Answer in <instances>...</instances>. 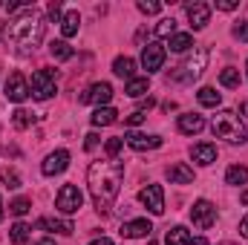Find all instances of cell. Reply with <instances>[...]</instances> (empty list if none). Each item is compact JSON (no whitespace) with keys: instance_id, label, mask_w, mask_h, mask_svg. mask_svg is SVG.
<instances>
[{"instance_id":"obj_1","label":"cell","mask_w":248,"mask_h":245,"mask_svg":"<svg viewBox=\"0 0 248 245\" xmlns=\"http://www.w3.org/2000/svg\"><path fill=\"white\" fill-rule=\"evenodd\" d=\"M122 176H124V165L116 162V159H110V162H93L90 165L87 179H90V193H93V202H95L98 214H107L113 208V202L119 199Z\"/></svg>"},{"instance_id":"obj_2","label":"cell","mask_w":248,"mask_h":245,"mask_svg":"<svg viewBox=\"0 0 248 245\" xmlns=\"http://www.w3.org/2000/svg\"><path fill=\"white\" fill-rule=\"evenodd\" d=\"M44 29H46L44 15L32 6V9L20 12V15L9 23V29H6V41H9V46H12L15 55L26 58V55H32V52L41 46V41H44Z\"/></svg>"},{"instance_id":"obj_3","label":"cell","mask_w":248,"mask_h":245,"mask_svg":"<svg viewBox=\"0 0 248 245\" xmlns=\"http://www.w3.org/2000/svg\"><path fill=\"white\" fill-rule=\"evenodd\" d=\"M211 130H214L217 138H225V141H231V144H246L248 141V127L240 122L231 110H222L219 116H214Z\"/></svg>"},{"instance_id":"obj_4","label":"cell","mask_w":248,"mask_h":245,"mask_svg":"<svg viewBox=\"0 0 248 245\" xmlns=\"http://www.w3.org/2000/svg\"><path fill=\"white\" fill-rule=\"evenodd\" d=\"M55 78H58V72H55V69H38V72L32 75L29 95H32V98H38V101L52 98V95H55Z\"/></svg>"},{"instance_id":"obj_5","label":"cell","mask_w":248,"mask_h":245,"mask_svg":"<svg viewBox=\"0 0 248 245\" xmlns=\"http://www.w3.org/2000/svg\"><path fill=\"white\" fill-rule=\"evenodd\" d=\"M81 205H84V196H81V190L75 184H63L58 190V196H55V208L61 214H78Z\"/></svg>"},{"instance_id":"obj_6","label":"cell","mask_w":248,"mask_h":245,"mask_svg":"<svg viewBox=\"0 0 248 245\" xmlns=\"http://www.w3.org/2000/svg\"><path fill=\"white\" fill-rule=\"evenodd\" d=\"M190 222H193L199 231H208V228L217 222V208H214L208 199L193 202V208H190Z\"/></svg>"},{"instance_id":"obj_7","label":"cell","mask_w":248,"mask_h":245,"mask_svg":"<svg viewBox=\"0 0 248 245\" xmlns=\"http://www.w3.org/2000/svg\"><path fill=\"white\" fill-rule=\"evenodd\" d=\"M3 92H6V98H9V101H15V104L26 101V98H29L26 75H23V72H12V75L6 78V84H3Z\"/></svg>"},{"instance_id":"obj_8","label":"cell","mask_w":248,"mask_h":245,"mask_svg":"<svg viewBox=\"0 0 248 245\" xmlns=\"http://www.w3.org/2000/svg\"><path fill=\"white\" fill-rule=\"evenodd\" d=\"M139 199H141V205H144L153 216H162V214H165V190H162V184H147V187H141Z\"/></svg>"},{"instance_id":"obj_9","label":"cell","mask_w":248,"mask_h":245,"mask_svg":"<svg viewBox=\"0 0 248 245\" xmlns=\"http://www.w3.org/2000/svg\"><path fill=\"white\" fill-rule=\"evenodd\" d=\"M110 98H113V87H110L107 81H98V84H93L87 92H81L78 101H81V104H98V107H101V104H107Z\"/></svg>"},{"instance_id":"obj_10","label":"cell","mask_w":248,"mask_h":245,"mask_svg":"<svg viewBox=\"0 0 248 245\" xmlns=\"http://www.w3.org/2000/svg\"><path fill=\"white\" fill-rule=\"evenodd\" d=\"M162 63H165V46H162V44H147V46L141 49V66H144L147 72L162 69Z\"/></svg>"},{"instance_id":"obj_11","label":"cell","mask_w":248,"mask_h":245,"mask_svg":"<svg viewBox=\"0 0 248 245\" xmlns=\"http://www.w3.org/2000/svg\"><path fill=\"white\" fill-rule=\"evenodd\" d=\"M69 168V153L66 150H55V153H49L46 156V162L41 165V170H44V176H58Z\"/></svg>"},{"instance_id":"obj_12","label":"cell","mask_w":248,"mask_h":245,"mask_svg":"<svg viewBox=\"0 0 248 245\" xmlns=\"http://www.w3.org/2000/svg\"><path fill=\"white\" fill-rule=\"evenodd\" d=\"M124 141L133 147V150H156V147H162V136H144V133H127L124 136Z\"/></svg>"},{"instance_id":"obj_13","label":"cell","mask_w":248,"mask_h":245,"mask_svg":"<svg viewBox=\"0 0 248 245\" xmlns=\"http://www.w3.org/2000/svg\"><path fill=\"white\" fill-rule=\"evenodd\" d=\"M205 66H208V49H205V46H196V49H193V55L187 58V63L182 66V69H185L187 75L196 81V78L205 72Z\"/></svg>"},{"instance_id":"obj_14","label":"cell","mask_w":248,"mask_h":245,"mask_svg":"<svg viewBox=\"0 0 248 245\" xmlns=\"http://www.w3.org/2000/svg\"><path fill=\"white\" fill-rule=\"evenodd\" d=\"M187 20H190V29H205L208 20H211V6L208 3H190L187 6Z\"/></svg>"},{"instance_id":"obj_15","label":"cell","mask_w":248,"mask_h":245,"mask_svg":"<svg viewBox=\"0 0 248 245\" xmlns=\"http://www.w3.org/2000/svg\"><path fill=\"white\" fill-rule=\"evenodd\" d=\"M150 231H153V225L147 219H133V222H124L119 234L124 240H141V237H150Z\"/></svg>"},{"instance_id":"obj_16","label":"cell","mask_w":248,"mask_h":245,"mask_svg":"<svg viewBox=\"0 0 248 245\" xmlns=\"http://www.w3.org/2000/svg\"><path fill=\"white\" fill-rule=\"evenodd\" d=\"M202 130H205V119H202L199 113H185V116H179V133L196 136V133H202Z\"/></svg>"},{"instance_id":"obj_17","label":"cell","mask_w":248,"mask_h":245,"mask_svg":"<svg viewBox=\"0 0 248 245\" xmlns=\"http://www.w3.org/2000/svg\"><path fill=\"white\" fill-rule=\"evenodd\" d=\"M190 156H193L196 165H211V162H217V147L208 144V141H202V144H193L190 147Z\"/></svg>"},{"instance_id":"obj_18","label":"cell","mask_w":248,"mask_h":245,"mask_svg":"<svg viewBox=\"0 0 248 245\" xmlns=\"http://www.w3.org/2000/svg\"><path fill=\"white\" fill-rule=\"evenodd\" d=\"M168 179H170L173 184H190L193 182V170L187 168L185 162H176V165L168 168Z\"/></svg>"},{"instance_id":"obj_19","label":"cell","mask_w":248,"mask_h":245,"mask_svg":"<svg viewBox=\"0 0 248 245\" xmlns=\"http://www.w3.org/2000/svg\"><path fill=\"white\" fill-rule=\"evenodd\" d=\"M35 228L38 231H58V234H66V237L75 231V225L72 222H63V219H38Z\"/></svg>"},{"instance_id":"obj_20","label":"cell","mask_w":248,"mask_h":245,"mask_svg":"<svg viewBox=\"0 0 248 245\" xmlns=\"http://www.w3.org/2000/svg\"><path fill=\"white\" fill-rule=\"evenodd\" d=\"M113 72H116L119 78L133 81V78H136V61H133V58H127V55H122V58H116V61H113Z\"/></svg>"},{"instance_id":"obj_21","label":"cell","mask_w":248,"mask_h":245,"mask_svg":"<svg viewBox=\"0 0 248 245\" xmlns=\"http://www.w3.org/2000/svg\"><path fill=\"white\" fill-rule=\"evenodd\" d=\"M116 119H119V113L113 107H98L90 122H93V127H110V124H116Z\"/></svg>"},{"instance_id":"obj_22","label":"cell","mask_w":248,"mask_h":245,"mask_svg":"<svg viewBox=\"0 0 248 245\" xmlns=\"http://www.w3.org/2000/svg\"><path fill=\"white\" fill-rule=\"evenodd\" d=\"M78 23H81V15L72 9V12H66L61 17V32L63 38H72V35H78Z\"/></svg>"},{"instance_id":"obj_23","label":"cell","mask_w":248,"mask_h":245,"mask_svg":"<svg viewBox=\"0 0 248 245\" xmlns=\"http://www.w3.org/2000/svg\"><path fill=\"white\" fill-rule=\"evenodd\" d=\"M196 98H199L202 107H219V101H222V95H219L214 87H202V90L196 92Z\"/></svg>"},{"instance_id":"obj_24","label":"cell","mask_w":248,"mask_h":245,"mask_svg":"<svg viewBox=\"0 0 248 245\" xmlns=\"http://www.w3.org/2000/svg\"><path fill=\"white\" fill-rule=\"evenodd\" d=\"M168 46H170V52H187V49L193 46V38H190L187 32H176V35L168 41Z\"/></svg>"},{"instance_id":"obj_25","label":"cell","mask_w":248,"mask_h":245,"mask_svg":"<svg viewBox=\"0 0 248 245\" xmlns=\"http://www.w3.org/2000/svg\"><path fill=\"white\" fill-rule=\"evenodd\" d=\"M49 55H52L55 61H69L75 52H72V46H69L66 41H52V44H49Z\"/></svg>"},{"instance_id":"obj_26","label":"cell","mask_w":248,"mask_h":245,"mask_svg":"<svg viewBox=\"0 0 248 245\" xmlns=\"http://www.w3.org/2000/svg\"><path fill=\"white\" fill-rule=\"evenodd\" d=\"M225 182L228 184H246L248 182V168L246 165H231L228 173H225Z\"/></svg>"},{"instance_id":"obj_27","label":"cell","mask_w":248,"mask_h":245,"mask_svg":"<svg viewBox=\"0 0 248 245\" xmlns=\"http://www.w3.org/2000/svg\"><path fill=\"white\" fill-rule=\"evenodd\" d=\"M147 90H150V81H147V78H133V81H127V90H124V92H127L130 98H141Z\"/></svg>"},{"instance_id":"obj_28","label":"cell","mask_w":248,"mask_h":245,"mask_svg":"<svg viewBox=\"0 0 248 245\" xmlns=\"http://www.w3.org/2000/svg\"><path fill=\"white\" fill-rule=\"evenodd\" d=\"M165 243L168 245H187L190 243V234H187V228L176 225V228H170V231L165 234Z\"/></svg>"},{"instance_id":"obj_29","label":"cell","mask_w":248,"mask_h":245,"mask_svg":"<svg viewBox=\"0 0 248 245\" xmlns=\"http://www.w3.org/2000/svg\"><path fill=\"white\" fill-rule=\"evenodd\" d=\"M29 231H32V228H29L26 222H15L12 231H9V240H12L15 245H23L26 240H29Z\"/></svg>"},{"instance_id":"obj_30","label":"cell","mask_w":248,"mask_h":245,"mask_svg":"<svg viewBox=\"0 0 248 245\" xmlns=\"http://www.w3.org/2000/svg\"><path fill=\"white\" fill-rule=\"evenodd\" d=\"M219 84H222V87H240V69L225 66V69L219 72Z\"/></svg>"},{"instance_id":"obj_31","label":"cell","mask_w":248,"mask_h":245,"mask_svg":"<svg viewBox=\"0 0 248 245\" xmlns=\"http://www.w3.org/2000/svg\"><path fill=\"white\" fill-rule=\"evenodd\" d=\"M32 122H35V116H32L29 110H15V113H12V124H15L17 130H26V127H32Z\"/></svg>"},{"instance_id":"obj_32","label":"cell","mask_w":248,"mask_h":245,"mask_svg":"<svg viewBox=\"0 0 248 245\" xmlns=\"http://www.w3.org/2000/svg\"><path fill=\"white\" fill-rule=\"evenodd\" d=\"M156 35H159V38H173V35H176V20H173V17H165V20H159V26H156Z\"/></svg>"},{"instance_id":"obj_33","label":"cell","mask_w":248,"mask_h":245,"mask_svg":"<svg viewBox=\"0 0 248 245\" xmlns=\"http://www.w3.org/2000/svg\"><path fill=\"white\" fill-rule=\"evenodd\" d=\"M122 147H124V138H119V136L107 138V144H104V150H107V156H110V159H116V156L122 153Z\"/></svg>"},{"instance_id":"obj_34","label":"cell","mask_w":248,"mask_h":245,"mask_svg":"<svg viewBox=\"0 0 248 245\" xmlns=\"http://www.w3.org/2000/svg\"><path fill=\"white\" fill-rule=\"evenodd\" d=\"M0 179H3L6 187H12V190H15V187H20V176H17L15 170H9V168H3V170H0Z\"/></svg>"},{"instance_id":"obj_35","label":"cell","mask_w":248,"mask_h":245,"mask_svg":"<svg viewBox=\"0 0 248 245\" xmlns=\"http://www.w3.org/2000/svg\"><path fill=\"white\" fill-rule=\"evenodd\" d=\"M29 208H32V202H29V199H23V196H20V199H15V202L9 205V211H12L15 216H23Z\"/></svg>"},{"instance_id":"obj_36","label":"cell","mask_w":248,"mask_h":245,"mask_svg":"<svg viewBox=\"0 0 248 245\" xmlns=\"http://www.w3.org/2000/svg\"><path fill=\"white\" fill-rule=\"evenodd\" d=\"M139 12H144V15H159V12H162V3H156V0H139Z\"/></svg>"},{"instance_id":"obj_37","label":"cell","mask_w":248,"mask_h":245,"mask_svg":"<svg viewBox=\"0 0 248 245\" xmlns=\"http://www.w3.org/2000/svg\"><path fill=\"white\" fill-rule=\"evenodd\" d=\"M144 119H147V116H144V110H136V113H130V116L124 119V124H130V127H136V124H141Z\"/></svg>"},{"instance_id":"obj_38","label":"cell","mask_w":248,"mask_h":245,"mask_svg":"<svg viewBox=\"0 0 248 245\" xmlns=\"http://www.w3.org/2000/svg\"><path fill=\"white\" fill-rule=\"evenodd\" d=\"M234 38H237V41H248V20H243V23L234 26Z\"/></svg>"},{"instance_id":"obj_39","label":"cell","mask_w":248,"mask_h":245,"mask_svg":"<svg viewBox=\"0 0 248 245\" xmlns=\"http://www.w3.org/2000/svg\"><path fill=\"white\" fill-rule=\"evenodd\" d=\"M46 12H49V20L61 23V3H58V0H55V3H49V9H46Z\"/></svg>"},{"instance_id":"obj_40","label":"cell","mask_w":248,"mask_h":245,"mask_svg":"<svg viewBox=\"0 0 248 245\" xmlns=\"http://www.w3.org/2000/svg\"><path fill=\"white\" fill-rule=\"evenodd\" d=\"M237 6H240L237 0H217V9H219V12H231V9H237Z\"/></svg>"},{"instance_id":"obj_41","label":"cell","mask_w":248,"mask_h":245,"mask_svg":"<svg viewBox=\"0 0 248 245\" xmlns=\"http://www.w3.org/2000/svg\"><path fill=\"white\" fill-rule=\"evenodd\" d=\"M98 141H101V138H98L95 133H90V136H84V147H87V150H93V147H95Z\"/></svg>"},{"instance_id":"obj_42","label":"cell","mask_w":248,"mask_h":245,"mask_svg":"<svg viewBox=\"0 0 248 245\" xmlns=\"http://www.w3.org/2000/svg\"><path fill=\"white\" fill-rule=\"evenodd\" d=\"M240 234H243V237L248 240V216L243 219V222H240Z\"/></svg>"},{"instance_id":"obj_43","label":"cell","mask_w":248,"mask_h":245,"mask_svg":"<svg viewBox=\"0 0 248 245\" xmlns=\"http://www.w3.org/2000/svg\"><path fill=\"white\" fill-rule=\"evenodd\" d=\"M90 245H113V240H107V237H101V240H93Z\"/></svg>"},{"instance_id":"obj_44","label":"cell","mask_w":248,"mask_h":245,"mask_svg":"<svg viewBox=\"0 0 248 245\" xmlns=\"http://www.w3.org/2000/svg\"><path fill=\"white\" fill-rule=\"evenodd\" d=\"M187 245H208V240H205V237H196V240H190Z\"/></svg>"},{"instance_id":"obj_45","label":"cell","mask_w":248,"mask_h":245,"mask_svg":"<svg viewBox=\"0 0 248 245\" xmlns=\"http://www.w3.org/2000/svg\"><path fill=\"white\" fill-rule=\"evenodd\" d=\"M240 113H243V116H248V101H243V104H240Z\"/></svg>"},{"instance_id":"obj_46","label":"cell","mask_w":248,"mask_h":245,"mask_svg":"<svg viewBox=\"0 0 248 245\" xmlns=\"http://www.w3.org/2000/svg\"><path fill=\"white\" fill-rule=\"evenodd\" d=\"M38 245H55V240H49V237H46V240H41Z\"/></svg>"},{"instance_id":"obj_47","label":"cell","mask_w":248,"mask_h":245,"mask_svg":"<svg viewBox=\"0 0 248 245\" xmlns=\"http://www.w3.org/2000/svg\"><path fill=\"white\" fill-rule=\"evenodd\" d=\"M240 202H243V205H248V190L243 193V196H240Z\"/></svg>"},{"instance_id":"obj_48","label":"cell","mask_w":248,"mask_h":245,"mask_svg":"<svg viewBox=\"0 0 248 245\" xmlns=\"http://www.w3.org/2000/svg\"><path fill=\"white\" fill-rule=\"evenodd\" d=\"M0 222H3V199H0Z\"/></svg>"},{"instance_id":"obj_49","label":"cell","mask_w":248,"mask_h":245,"mask_svg":"<svg viewBox=\"0 0 248 245\" xmlns=\"http://www.w3.org/2000/svg\"><path fill=\"white\" fill-rule=\"evenodd\" d=\"M219 245H234V243H219Z\"/></svg>"},{"instance_id":"obj_50","label":"cell","mask_w":248,"mask_h":245,"mask_svg":"<svg viewBox=\"0 0 248 245\" xmlns=\"http://www.w3.org/2000/svg\"><path fill=\"white\" fill-rule=\"evenodd\" d=\"M0 32H3V20H0Z\"/></svg>"},{"instance_id":"obj_51","label":"cell","mask_w":248,"mask_h":245,"mask_svg":"<svg viewBox=\"0 0 248 245\" xmlns=\"http://www.w3.org/2000/svg\"><path fill=\"white\" fill-rule=\"evenodd\" d=\"M246 69H248V63H246Z\"/></svg>"}]
</instances>
